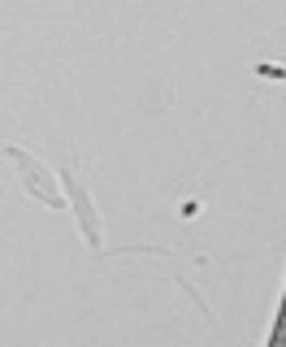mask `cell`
I'll use <instances>...</instances> for the list:
<instances>
[{"instance_id":"cell-1","label":"cell","mask_w":286,"mask_h":347,"mask_svg":"<svg viewBox=\"0 0 286 347\" xmlns=\"http://www.w3.org/2000/svg\"><path fill=\"white\" fill-rule=\"evenodd\" d=\"M265 78H286V65H260Z\"/></svg>"}]
</instances>
